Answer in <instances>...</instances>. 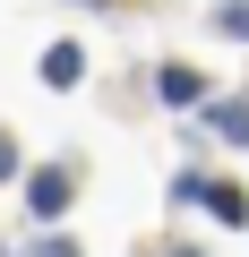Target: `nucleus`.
Segmentation results:
<instances>
[{
    "label": "nucleus",
    "mask_w": 249,
    "mask_h": 257,
    "mask_svg": "<svg viewBox=\"0 0 249 257\" xmlns=\"http://www.w3.org/2000/svg\"><path fill=\"white\" fill-rule=\"evenodd\" d=\"M69 197H77V172H69V163H43V172L26 180V206H35L43 223H52V214H69Z\"/></svg>",
    "instance_id": "nucleus-1"
},
{
    "label": "nucleus",
    "mask_w": 249,
    "mask_h": 257,
    "mask_svg": "<svg viewBox=\"0 0 249 257\" xmlns=\"http://www.w3.org/2000/svg\"><path fill=\"white\" fill-rule=\"evenodd\" d=\"M181 197H189V206H206L215 223H249V197H240L232 180H198V172H189V180H181Z\"/></svg>",
    "instance_id": "nucleus-2"
},
{
    "label": "nucleus",
    "mask_w": 249,
    "mask_h": 257,
    "mask_svg": "<svg viewBox=\"0 0 249 257\" xmlns=\"http://www.w3.org/2000/svg\"><path fill=\"white\" fill-rule=\"evenodd\" d=\"M77 77H86V52H77V43H43V86H52V94H69Z\"/></svg>",
    "instance_id": "nucleus-3"
},
{
    "label": "nucleus",
    "mask_w": 249,
    "mask_h": 257,
    "mask_svg": "<svg viewBox=\"0 0 249 257\" xmlns=\"http://www.w3.org/2000/svg\"><path fill=\"white\" fill-rule=\"evenodd\" d=\"M155 94H163V103H206V77H198V69H163Z\"/></svg>",
    "instance_id": "nucleus-4"
},
{
    "label": "nucleus",
    "mask_w": 249,
    "mask_h": 257,
    "mask_svg": "<svg viewBox=\"0 0 249 257\" xmlns=\"http://www.w3.org/2000/svg\"><path fill=\"white\" fill-rule=\"evenodd\" d=\"M206 128H223L232 146H249V103H206Z\"/></svg>",
    "instance_id": "nucleus-5"
},
{
    "label": "nucleus",
    "mask_w": 249,
    "mask_h": 257,
    "mask_svg": "<svg viewBox=\"0 0 249 257\" xmlns=\"http://www.w3.org/2000/svg\"><path fill=\"white\" fill-rule=\"evenodd\" d=\"M223 35H240V43H249V0H223Z\"/></svg>",
    "instance_id": "nucleus-6"
},
{
    "label": "nucleus",
    "mask_w": 249,
    "mask_h": 257,
    "mask_svg": "<svg viewBox=\"0 0 249 257\" xmlns=\"http://www.w3.org/2000/svg\"><path fill=\"white\" fill-rule=\"evenodd\" d=\"M26 257H86V248H77V240H60V231H52V240H35V248H26Z\"/></svg>",
    "instance_id": "nucleus-7"
},
{
    "label": "nucleus",
    "mask_w": 249,
    "mask_h": 257,
    "mask_svg": "<svg viewBox=\"0 0 249 257\" xmlns=\"http://www.w3.org/2000/svg\"><path fill=\"white\" fill-rule=\"evenodd\" d=\"M9 172H18V138L0 128V180H9Z\"/></svg>",
    "instance_id": "nucleus-8"
},
{
    "label": "nucleus",
    "mask_w": 249,
    "mask_h": 257,
    "mask_svg": "<svg viewBox=\"0 0 249 257\" xmlns=\"http://www.w3.org/2000/svg\"><path fill=\"white\" fill-rule=\"evenodd\" d=\"M163 257H198V248H163Z\"/></svg>",
    "instance_id": "nucleus-9"
},
{
    "label": "nucleus",
    "mask_w": 249,
    "mask_h": 257,
    "mask_svg": "<svg viewBox=\"0 0 249 257\" xmlns=\"http://www.w3.org/2000/svg\"><path fill=\"white\" fill-rule=\"evenodd\" d=\"M0 257H9V248H0Z\"/></svg>",
    "instance_id": "nucleus-10"
}]
</instances>
